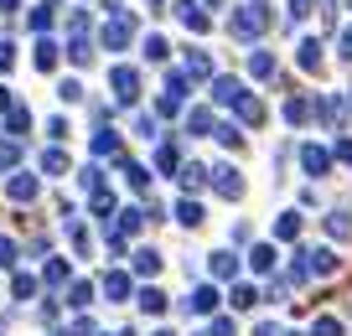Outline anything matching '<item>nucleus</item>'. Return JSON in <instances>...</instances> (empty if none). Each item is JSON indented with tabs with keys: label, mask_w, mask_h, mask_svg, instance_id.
Instances as JSON below:
<instances>
[{
	"label": "nucleus",
	"mask_w": 352,
	"mask_h": 336,
	"mask_svg": "<svg viewBox=\"0 0 352 336\" xmlns=\"http://www.w3.org/2000/svg\"><path fill=\"white\" fill-rule=\"evenodd\" d=\"M233 36L239 42H254V36H264V26H270V11H264V0H243L239 11H233Z\"/></svg>",
	"instance_id": "f257e3e1"
},
{
	"label": "nucleus",
	"mask_w": 352,
	"mask_h": 336,
	"mask_svg": "<svg viewBox=\"0 0 352 336\" xmlns=\"http://www.w3.org/2000/svg\"><path fill=\"white\" fill-rule=\"evenodd\" d=\"M187 83H192L187 73H166V83H161V104H155L166 120H176V114H182V104H187Z\"/></svg>",
	"instance_id": "f03ea898"
},
{
	"label": "nucleus",
	"mask_w": 352,
	"mask_h": 336,
	"mask_svg": "<svg viewBox=\"0 0 352 336\" xmlns=\"http://www.w3.org/2000/svg\"><path fill=\"white\" fill-rule=\"evenodd\" d=\"M135 32H140V26H135V16H109V26H104V47H109V52H124V47L135 42Z\"/></svg>",
	"instance_id": "7ed1b4c3"
},
{
	"label": "nucleus",
	"mask_w": 352,
	"mask_h": 336,
	"mask_svg": "<svg viewBox=\"0 0 352 336\" xmlns=\"http://www.w3.org/2000/svg\"><path fill=\"white\" fill-rule=\"evenodd\" d=\"M109 88H114V98H120V104H140V73H135V67H114L109 73Z\"/></svg>",
	"instance_id": "20e7f679"
},
{
	"label": "nucleus",
	"mask_w": 352,
	"mask_h": 336,
	"mask_svg": "<svg viewBox=\"0 0 352 336\" xmlns=\"http://www.w3.org/2000/svg\"><path fill=\"white\" fill-rule=\"evenodd\" d=\"M140 228H145V212H120V217H114V228H109V249L120 254V249H124V243H130Z\"/></svg>",
	"instance_id": "39448f33"
},
{
	"label": "nucleus",
	"mask_w": 352,
	"mask_h": 336,
	"mask_svg": "<svg viewBox=\"0 0 352 336\" xmlns=\"http://www.w3.org/2000/svg\"><path fill=\"white\" fill-rule=\"evenodd\" d=\"M212 192L228 197V202H239L243 197V176L233 171V166H212Z\"/></svg>",
	"instance_id": "423d86ee"
},
{
	"label": "nucleus",
	"mask_w": 352,
	"mask_h": 336,
	"mask_svg": "<svg viewBox=\"0 0 352 336\" xmlns=\"http://www.w3.org/2000/svg\"><path fill=\"white\" fill-rule=\"evenodd\" d=\"M300 264H306V274H337V254L331 249H300Z\"/></svg>",
	"instance_id": "0eeeda50"
},
{
	"label": "nucleus",
	"mask_w": 352,
	"mask_h": 336,
	"mask_svg": "<svg viewBox=\"0 0 352 336\" xmlns=\"http://www.w3.org/2000/svg\"><path fill=\"white\" fill-rule=\"evenodd\" d=\"M36 192H42V176H32V171H21V176L6 181V197H11V202H32Z\"/></svg>",
	"instance_id": "6e6552de"
},
{
	"label": "nucleus",
	"mask_w": 352,
	"mask_h": 336,
	"mask_svg": "<svg viewBox=\"0 0 352 336\" xmlns=\"http://www.w3.org/2000/svg\"><path fill=\"white\" fill-rule=\"evenodd\" d=\"M176 16L187 21V32H208L212 26V16L202 11V0H176Z\"/></svg>",
	"instance_id": "1a4fd4ad"
},
{
	"label": "nucleus",
	"mask_w": 352,
	"mask_h": 336,
	"mask_svg": "<svg viewBox=\"0 0 352 336\" xmlns=\"http://www.w3.org/2000/svg\"><path fill=\"white\" fill-rule=\"evenodd\" d=\"M99 290H104V300H130V274H124V269H109V274H104V280H99Z\"/></svg>",
	"instance_id": "9d476101"
},
{
	"label": "nucleus",
	"mask_w": 352,
	"mask_h": 336,
	"mask_svg": "<svg viewBox=\"0 0 352 336\" xmlns=\"http://www.w3.org/2000/svg\"><path fill=\"white\" fill-rule=\"evenodd\" d=\"M300 166H306V176H327L331 171V150H321V145H300Z\"/></svg>",
	"instance_id": "9b49d317"
},
{
	"label": "nucleus",
	"mask_w": 352,
	"mask_h": 336,
	"mask_svg": "<svg viewBox=\"0 0 352 336\" xmlns=\"http://www.w3.org/2000/svg\"><path fill=\"white\" fill-rule=\"evenodd\" d=\"M182 73H187V78H212V57L202 52V47H187V63H182Z\"/></svg>",
	"instance_id": "f8f14e48"
},
{
	"label": "nucleus",
	"mask_w": 352,
	"mask_h": 336,
	"mask_svg": "<svg viewBox=\"0 0 352 336\" xmlns=\"http://www.w3.org/2000/svg\"><path fill=\"white\" fill-rule=\"evenodd\" d=\"M212 98H218V104H239V98H243V83H239V78H212Z\"/></svg>",
	"instance_id": "ddd939ff"
},
{
	"label": "nucleus",
	"mask_w": 352,
	"mask_h": 336,
	"mask_svg": "<svg viewBox=\"0 0 352 336\" xmlns=\"http://www.w3.org/2000/svg\"><path fill=\"white\" fill-rule=\"evenodd\" d=\"M233 109H239V120L249 124V130H259V124H264V104H259V98H254V93H243V98H239V104H233Z\"/></svg>",
	"instance_id": "4468645a"
},
{
	"label": "nucleus",
	"mask_w": 352,
	"mask_h": 336,
	"mask_svg": "<svg viewBox=\"0 0 352 336\" xmlns=\"http://www.w3.org/2000/svg\"><path fill=\"white\" fill-rule=\"evenodd\" d=\"M182 186H187V192H202V186H212V166H182Z\"/></svg>",
	"instance_id": "2eb2a0df"
},
{
	"label": "nucleus",
	"mask_w": 352,
	"mask_h": 336,
	"mask_svg": "<svg viewBox=\"0 0 352 336\" xmlns=\"http://www.w3.org/2000/svg\"><path fill=\"white\" fill-rule=\"evenodd\" d=\"M218 300H223V295L218 290H212V284H197V290H192V311H197V315H212V311H218Z\"/></svg>",
	"instance_id": "dca6fc26"
},
{
	"label": "nucleus",
	"mask_w": 352,
	"mask_h": 336,
	"mask_svg": "<svg viewBox=\"0 0 352 336\" xmlns=\"http://www.w3.org/2000/svg\"><path fill=\"white\" fill-rule=\"evenodd\" d=\"M296 63L306 67V73H321V42H316V36H306V42L296 47Z\"/></svg>",
	"instance_id": "f3484780"
},
{
	"label": "nucleus",
	"mask_w": 352,
	"mask_h": 336,
	"mask_svg": "<svg viewBox=\"0 0 352 336\" xmlns=\"http://www.w3.org/2000/svg\"><path fill=\"white\" fill-rule=\"evenodd\" d=\"M228 300H233V311H254V305H259L264 295H259V284H233V290H228Z\"/></svg>",
	"instance_id": "a211bd4d"
},
{
	"label": "nucleus",
	"mask_w": 352,
	"mask_h": 336,
	"mask_svg": "<svg viewBox=\"0 0 352 336\" xmlns=\"http://www.w3.org/2000/svg\"><path fill=\"white\" fill-rule=\"evenodd\" d=\"M155 166H161L166 176H176V171H182V150H176L171 140H161V145H155Z\"/></svg>",
	"instance_id": "6ab92c4d"
},
{
	"label": "nucleus",
	"mask_w": 352,
	"mask_h": 336,
	"mask_svg": "<svg viewBox=\"0 0 352 336\" xmlns=\"http://www.w3.org/2000/svg\"><path fill=\"white\" fill-rule=\"evenodd\" d=\"M120 171H124V181H130L135 192H145V186H151V171H145L140 161H130V155H120Z\"/></svg>",
	"instance_id": "aec40b11"
},
{
	"label": "nucleus",
	"mask_w": 352,
	"mask_h": 336,
	"mask_svg": "<svg viewBox=\"0 0 352 336\" xmlns=\"http://www.w3.org/2000/svg\"><path fill=\"white\" fill-rule=\"evenodd\" d=\"M130 269H135V274H145V280H151V274H161V254H155V249H135Z\"/></svg>",
	"instance_id": "412c9836"
},
{
	"label": "nucleus",
	"mask_w": 352,
	"mask_h": 336,
	"mask_svg": "<svg viewBox=\"0 0 352 336\" xmlns=\"http://www.w3.org/2000/svg\"><path fill=\"white\" fill-rule=\"evenodd\" d=\"M57 57H63V52H57V42H52V36H42V42H36V52H32V63L42 67V73H52Z\"/></svg>",
	"instance_id": "4be33fe9"
},
{
	"label": "nucleus",
	"mask_w": 352,
	"mask_h": 336,
	"mask_svg": "<svg viewBox=\"0 0 352 336\" xmlns=\"http://www.w3.org/2000/svg\"><path fill=\"white\" fill-rule=\"evenodd\" d=\"M176 223H182V228H197L202 223V202L197 197H182V202H176Z\"/></svg>",
	"instance_id": "5701e85b"
},
{
	"label": "nucleus",
	"mask_w": 352,
	"mask_h": 336,
	"mask_svg": "<svg viewBox=\"0 0 352 336\" xmlns=\"http://www.w3.org/2000/svg\"><path fill=\"white\" fill-rule=\"evenodd\" d=\"M208 269H212V280H233L239 274V254H212Z\"/></svg>",
	"instance_id": "b1692460"
},
{
	"label": "nucleus",
	"mask_w": 352,
	"mask_h": 336,
	"mask_svg": "<svg viewBox=\"0 0 352 336\" xmlns=\"http://www.w3.org/2000/svg\"><path fill=\"white\" fill-rule=\"evenodd\" d=\"M311 109L321 114V124H342V114H347V104H342V98H316Z\"/></svg>",
	"instance_id": "393cba45"
},
{
	"label": "nucleus",
	"mask_w": 352,
	"mask_h": 336,
	"mask_svg": "<svg viewBox=\"0 0 352 336\" xmlns=\"http://www.w3.org/2000/svg\"><path fill=\"white\" fill-rule=\"evenodd\" d=\"M88 207H94V217H109V212H114V192L99 181L94 192H88Z\"/></svg>",
	"instance_id": "a878e982"
},
{
	"label": "nucleus",
	"mask_w": 352,
	"mask_h": 336,
	"mask_svg": "<svg viewBox=\"0 0 352 336\" xmlns=\"http://www.w3.org/2000/svg\"><path fill=\"white\" fill-rule=\"evenodd\" d=\"M327 238H337V243L352 238V217L347 212H327Z\"/></svg>",
	"instance_id": "bb28decb"
},
{
	"label": "nucleus",
	"mask_w": 352,
	"mask_h": 336,
	"mask_svg": "<svg viewBox=\"0 0 352 336\" xmlns=\"http://www.w3.org/2000/svg\"><path fill=\"white\" fill-rule=\"evenodd\" d=\"M52 16H57V0H42V5L26 16V26H32V32H47V26H52Z\"/></svg>",
	"instance_id": "cd10ccee"
},
{
	"label": "nucleus",
	"mask_w": 352,
	"mask_h": 336,
	"mask_svg": "<svg viewBox=\"0 0 352 336\" xmlns=\"http://www.w3.org/2000/svg\"><path fill=\"white\" fill-rule=\"evenodd\" d=\"M88 57H94L88 36H67V63H73V67H88Z\"/></svg>",
	"instance_id": "c85d7f7f"
},
{
	"label": "nucleus",
	"mask_w": 352,
	"mask_h": 336,
	"mask_svg": "<svg viewBox=\"0 0 352 336\" xmlns=\"http://www.w3.org/2000/svg\"><path fill=\"white\" fill-rule=\"evenodd\" d=\"M21 166V140H0V176Z\"/></svg>",
	"instance_id": "c756f323"
},
{
	"label": "nucleus",
	"mask_w": 352,
	"mask_h": 336,
	"mask_svg": "<svg viewBox=\"0 0 352 336\" xmlns=\"http://www.w3.org/2000/svg\"><path fill=\"white\" fill-rule=\"evenodd\" d=\"M249 264H254V274H270L275 269V243H259V249L249 254Z\"/></svg>",
	"instance_id": "7c9ffc66"
},
{
	"label": "nucleus",
	"mask_w": 352,
	"mask_h": 336,
	"mask_svg": "<svg viewBox=\"0 0 352 336\" xmlns=\"http://www.w3.org/2000/svg\"><path fill=\"white\" fill-rule=\"evenodd\" d=\"M212 140H218V145H228V150H243L239 124H212Z\"/></svg>",
	"instance_id": "2f4dec72"
},
{
	"label": "nucleus",
	"mask_w": 352,
	"mask_h": 336,
	"mask_svg": "<svg viewBox=\"0 0 352 336\" xmlns=\"http://www.w3.org/2000/svg\"><path fill=\"white\" fill-rule=\"evenodd\" d=\"M88 150H94V155H120V135H114V130H99Z\"/></svg>",
	"instance_id": "473e14b6"
},
{
	"label": "nucleus",
	"mask_w": 352,
	"mask_h": 336,
	"mask_svg": "<svg viewBox=\"0 0 352 336\" xmlns=\"http://www.w3.org/2000/svg\"><path fill=\"white\" fill-rule=\"evenodd\" d=\"M94 290H99L94 280H73V284H67V305H88V300H94Z\"/></svg>",
	"instance_id": "72a5a7b5"
},
{
	"label": "nucleus",
	"mask_w": 352,
	"mask_h": 336,
	"mask_svg": "<svg viewBox=\"0 0 352 336\" xmlns=\"http://www.w3.org/2000/svg\"><path fill=\"white\" fill-rule=\"evenodd\" d=\"M212 124H218V120H212V109H192V114H187L192 135H212Z\"/></svg>",
	"instance_id": "f704fd0d"
},
{
	"label": "nucleus",
	"mask_w": 352,
	"mask_h": 336,
	"mask_svg": "<svg viewBox=\"0 0 352 336\" xmlns=\"http://www.w3.org/2000/svg\"><path fill=\"white\" fill-rule=\"evenodd\" d=\"M275 238H300V212H280V223H275Z\"/></svg>",
	"instance_id": "c9c22d12"
},
{
	"label": "nucleus",
	"mask_w": 352,
	"mask_h": 336,
	"mask_svg": "<svg viewBox=\"0 0 352 336\" xmlns=\"http://www.w3.org/2000/svg\"><path fill=\"white\" fill-rule=\"evenodd\" d=\"M42 284H52V290H57V284H67V264L63 259H47L42 264Z\"/></svg>",
	"instance_id": "e433bc0d"
},
{
	"label": "nucleus",
	"mask_w": 352,
	"mask_h": 336,
	"mask_svg": "<svg viewBox=\"0 0 352 336\" xmlns=\"http://www.w3.org/2000/svg\"><path fill=\"white\" fill-rule=\"evenodd\" d=\"M140 311L145 315H161L166 311V290H155V284H151V290H140Z\"/></svg>",
	"instance_id": "4c0bfd02"
},
{
	"label": "nucleus",
	"mask_w": 352,
	"mask_h": 336,
	"mask_svg": "<svg viewBox=\"0 0 352 336\" xmlns=\"http://www.w3.org/2000/svg\"><path fill=\"white\" fill-rule=\"evenodd\" d=\"M311 114H316V109H311V98H290V104H285V120H290V124H306Z\"/></svg>",
	"instance_id": "58836bf2"
},
{
	"label": "nucleus",
	"mask_w": 352,
	"mask_h": 336,
	"mask_svg": "<svg viewBox=\"0 0 352 336\" xmlns=\"http://www.w3.org/2000/svg\"><path fill=\"white\" fill-rule=\"evenodd\" d=\"M6 124H11V135H26V130H32V114H26L21 104H11V109H6Z\"/></svg>",
	"instance_id": "ea45409f"
},
{
	"label": "nucleus",
	"mask_w": 352,
	"mask_h": 336,
	"mask_svg": "<svg viewBox=\"0 0 352 336\" xmlns=\"http://www.w3.org/2000/svg\"><path fill=\"white\" fill-rule=\"evenodd\" d=\"M249 73L254 78H275V57L270 52H249Z\"/></svg>",
	"instance_id": "a19ab883"
},
{
	"label": "nucleus",
	"mask_w": 352,
	"mask_h": 336,
	"mask_svg": "<svg viewBox=\"0 0 352 336\" xmlns=\"http://www.w3.org/2000/svg\"><path fill=\"white\" fill-rule=\"evenodd\" d=\"M42 171H47V176H63V171H67V155L57 150V145H52V150H42Z\"/></svg>",
	"instance_id": "79ce46f5"
},
{
	"label": "nucleus",
	"mask_w": 352,
	"mask_h": 336,
	"mask_svg": "<svg viewBox=\"0 0 352 336\" xmlns=\"http://www.w3.org/2000/svg\"><path fill=\"white\" fill-rule=\"evenodd\" d=\"M145 57H151V63H166V57H171V42H166V36H145Z\"/></svg>",
	"instance_id": "37998d69"
},
{
	"label": "nucleus",
	"mask_w": 352,
	"mask_h": 336,
	"mask_svg": "<svg viewBox=\"0 0 352 336\" xmlns=\"http://www.w3.org/2000/svg\"><path fill=\"white\" fill-rule=\"evenodd\" d=\"M311 336H347V331H342V321H337V315H316Z\"/></svg>",
	"instance_id": "c03bdc74"
},
{
	"label": "nucleus",
	"mask_w": 352,
	"mask_h": 336,
	"mask_svg": "<svg viewBox=\"0 0 352 336\" xmlns=\"http://www.w3.org/2000/svg\"><path fill=\"white\" fill-rule=\"evenodd\" d=\"M11 290H16V300H32V295H36V280H32V274H16Z\"/></svg>",
	"instance_id": "a18cd8bd"
},
{
	"label": "nucleus",
	"mask_w": 352,
	"mask_h": 336,
	"mask_svg": "<svg viewBox=\"0 0 352 336\" xmlns=\"http://www.w3.org/2000/svg\"><path fill=\"white\" fill-rule=\"evenodd\" d=\"M285 11H290V21H300V16L316 11V0H285Z\"/></svg>",
	"instance_id": "49530a36"
},
{
	"label": "nucleus",
	"mask_w": 352,
	"mask_h": 336,
	"mask_svg": "<svg viewBox=\"0 0 352 336\" xmlns=\"http://www.w3.org/2000/svg\"><path fill=\"white\" fill-rule=\"evenodd\" d=\"M0 269H16V243L0 238Z\"/></svg>",
	"instance_id": "de8ad7c7"
},
{
	"label": "nucleus",
	"mask_w": 352,
	"mask_h": 336,
	"mask_svg": "<svg viewBox=\"0 0 352 336\" xmlns=\"http://www.w3.org/2000/svg\"><path fill=\"white\" fill-rule=\"evenodd\" d=\"M57 93H63V98H67V104H78V98H83V83H78V78H67V83H63V88H57Z\"/></svg>",
	"instance_id": "09e8293b"
},
{
	"label": "nucleus",
	"mask_w": 352,
	"mask_h": 336,
	"mask_svg": "<svg viewBox=\"0 0 352 336\" xmlns=\"http://www.w3.org/2000/svg\"><path fill=\"white\" fill-rule=\"evenodd\" d=\"M208 336H233V321H228V315H212V326H208Z\"/></svg>",
	"instance_id": "8fccbe9b"
},
{
	"label": "nucleus",
	"mask_w": 352,
	"mask_h": 336,
	"mask_svg": "<svg viewBox=\"0 0 352 336\" xmlns=\"http://www.w3.org/2000/svg\"><path fill=\"white\" fill-rule=\"evenodd\" d=\"M47 135H52V140H67V120H63V114H57V120H47Z\"/></svg>",
	"instance_id": "3c124183"
},
{
	"label": "nucleus",
	"mask_w": 352,
	"mask_h": 336,
	"mask_svg": "<svg viewBox=\"0 0 352 336\" xmlns=\"http://www.w3.org/2000/svg\"><path fill=\"white\" fill-rule=\"evenodd\" d=\"M67 238H73V249H88V228H83V223H73V228H67Z\"/></svg>",
	"instance_id": "603ef678"
},
{
	"label": "nucleus",
	"mask_w": 352,
	"mask_h": 336,
	"mask_svg": "<svg viewBox=\"0 0 352 336\" xmlns=\"http://www.w3.org/2000/svg\"><path fill=\"white\" fill-rule=\"evenodd\" d=\"M11 63H16V47H11V42H0V73H11Z\"/></svg>",
	"instance_id": "864d4df0"
},
{
	"label": "nucleus",
	"mask_w": 352,
	"mask_h": 336,
	"mask_svg": "<svg viewBox=\"0 0 352 336\" xmlns=\"http://www.w3.org/2000/svg\"><path fill=\"white\" fill-rule=\"evenodd\" d=\"M67 336H99V331H94V321L83 315V321H73V331H67Z\"/></svg>",
	"instance_id": "5fc2aeb1"
},
{
	"label": "nucleus",
	"mask_w": 352,
	"mask_h": 336,
	"mask_svg": "<svg viewBox=\"0 0 352 336\" xmlns=\"http://www.w3.org/2000/svg\"><path fill=\"white\" fill-rule=\"evenodd\" d=\"M337 52H342V57H347V63H352V26H347V32L337 36Z\"/></svg>",
	"instance_id": "6e6d98bb"
},
{
	"label": "nucleus",
	"mask_w": 352,
	"mask_h": 336,
	"mask_svg": "<svg viewBox=\"0 0 352 336\" xmlns=\"http://www.w3.org/2000/svg\"><path fill=\"white\" fill-rule=\"evenodd\" d=\"M331 155H337V161H347V166H352V140H337V150H331Z\"/></svg>",
	"instance_id": "4d7b16f0"
},
{
	"label": "nucleus",
	"mask_w": 352,
	"mask_h": 336,
	"mask_svg": "<svg viewBox=\"0 0 352 336\" xmlns=\"http://www.w3.org/2000/svg\"><path fill=\"white\" fill-rule=\"evenodd\" d=\"M249 336H280V331H275V321H259V326H254Z\"/></svg>",
	"instance_id": "13d9d810"
},
{
	"label": "nucleus",
	"mask_w": 352,
	"mask_h": 336,
	"mask_svg": "<svg viewBox=\"0 0 352 336\" xmlns=\"http://www.w3.org/2000/svg\"><path fill=\"white\" fill-rule=\"evenodd\" d=\"M6 109H11V93H6V88H0V114H6Z\"/></svg>",
	"instance_id": "bf43d9fd"
},
{
	"label": "nucleus",
	"mask_w": 352,
	"mask_h": 336,
	"mask_svg": "<svg viewBox=\"0 0 352 336\" xmlns=\"http://www.w3.org/2000/svg\"><path fill=\"white\" fill-rule=\"evenodd\" d=\"M0 11H16V0H0Z\"/></svg>",
	"instance_id": "052dcab7"
},
{
	"label": "nucleus",
	"mask_w": 352,
	"mask_h": 336,
	"mask_svg": "<svg viewBox=\"0 0 352 336\" xmlns=\"http://www.w3.org/2000/svg\"><path fill=\"white\" fill-rule=\"evenodd\" d=\"M155 336H171V331H155Z\"/></svg>",
	"instance_id": "680f3d73"
},
{
	"label": "nucleus",
	"mask_w": 352,
	"mask_h": 336,
	"mask_svg": "<svg viewBox=\"0 0 352 336\" xmlns=\"http://www.w3.org/2000/svg\"><path fill=\"white\" fill-rule=\"evenodd\" d=\"M347 109H352V93H347Z\"/></svg>",
	"instance_id": "e2e57ef3"
},
{
	"label": "nucleus",
	"mask_w": 352,
	"mask_h": 336,
	"mask_svg": "<svg viewBox=\"0 0 352 336\" xmlns=\"http://www.w3.org/2000/svg\"><path fill=\"white\" fill-rule=\"evenodd\" d=\"M347 5H352V0H347Z\"/></svg>",
	"instance_id": "0e129e2a"
},
{
	"label": "nucleus",
	"mask_w": 352,
	"mask_h": 336,
	"mask_svg": "<svg viewBox=\"0 0 352 336\" xmlns=\"http://www.w3.org/2000/svg\"><path fill=\"white\" fill-rule=\"evenodd\" d=\"M202 336H208V331H202Z\"/></svg>",
	"instance_id": "69168bd1"
}]
</instances>
